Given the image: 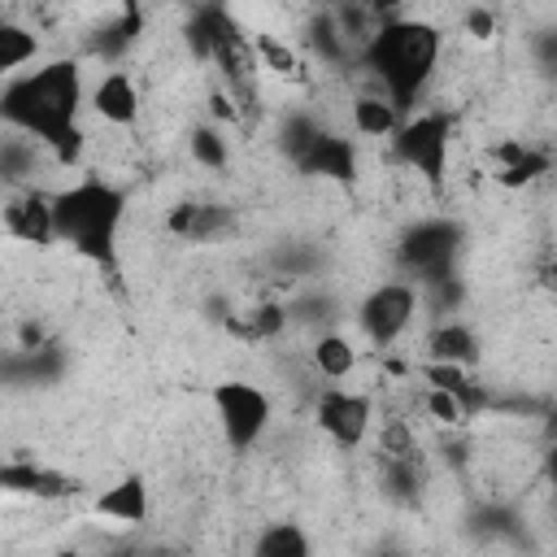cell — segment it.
<instances>
[{"instance_id": "5bb4252c", "label": "cell", "mask_w": 557, "mask_h": 557, "mask_svg": "<svg viewBox=\"0 0 557 557\" xmlns=\"http://www.w3.org/2000/svg\"><path fill=\"white\" fill-rule=\"evenodd\" d=\"M540 174H548V157L544 152H535V148H527L518 139H505V144L492 148V178L500 187H527Z\"/></svg>"}, {"instance_id": "5b68a950", "label": "cell", "mask_w": 557, "mask_h": 557, "mask_svg": "<svg viewBox=\"0 0 557 557\" xmlns=\"http://www.w3.org/2000/svg\"><path fill=\"white\" fill-rule=\"evenodd\" d=\"M209 400H213V418H218V431L231 453H252L261 444V435L270 431L274 400L252 379H222V383H213Z\"/></svg>"}, {"instance_id": "6da1fadb", "label": "cell", "mask_w": 557, "mask_h": 557, "mask_svg": "<svg viewBox=\"0 0 557 557\" xmlns=\"http://www.w3.org/2000/svg\"><path fill=\"white\" fill-rule=\"evenodd\" d=\"M83 104H87V83L74 57H52L35 70L13 74L0 87V122L22 131L30 144L48 148L61 165L78 161L83 152V126H78Z\"/></svg>"}, {"instance_id": "7a4b0ae2", "label": "cell", "mask_w": 557, "mask_h": 557, "mask_svg": "<svg viewBox=\"0 0 557 557\" xmlns=\"http://www.w3.org/2000/svg\"><path fill=\"white\" fill-rule=\"evenodd\" d=\"M440 57H444V35L435 22L392 13L374 26V35L366 39L357 61L370 70L374 91H383L396 104V113L409 117V109L418 104V96L435 78Z\"/></svg>"}, {"instance_id": "ac0fdd59", "label": "cell", "mask_w": 557, "mask_h": 557, "mask_svg": "<svg viewBox=\"0 0 557 557\" xmlns=\"http://www.w3.org/2000/svg\"><path fill=\"white\" fill-rule=\"evenodd\" d=\"M252 557H313V540L300 522L292 518H278V522H265L252 540Z\"/></svg>"}, {"instance_id": "9c48e42d", "label": "cell", "mask_w": 557, "mask_h": 557, "mask_svg": "<svg viewBox=\"0 0 557 557\" xmlns=\"http://www.w3.org/2000/svg\"><path fill=\"white\" fill-rule=\"evenodd\" d=\"M0 226L22 244H52V191H17L0 209Z\"/></svg>"}, {"instance_id": "d6986e66", "label": "cell", "mask_w": 557, "mask_h": 557, "mask_svg": "<svg viewBox=\"0 0 557 557\" xmlns=\"http://www.w3.org/2000/svg\"><path fill=\"white\" fill-rule=\"evenodd\" d=\"M309 361H313V370H318L326 383H339V379H348V374L357 370V344H352L348 335H339V331H326V335L313 339Z\"/></svg>"}, {"instance_id": "d4e9b609", "label": "cell", "mask_w": 557, "mask_h": 557, "mask_svg": "<svg viewBox=\"0 0 557 557\" xmlns=\"http://www.w3.org/2000/svg\"><path fill=\"white\" fill-rule=\"evenodd\" d=\"M466 35L492 39V35H496V13H492V9H466Z\"/></svg>"}, {"instance_id": "8992f818", "label": "cell", "mask_w": 557, "mask_h": 557, "mask_svg": "<svg viewBox=\"0 0 557 557\" xmlns=\"http://www.w3.org/2000/svg\"><path fill=\"white\" fill-rule=\"evenodd\" d=\"M457 248H461V231L448 222V218H426L418 222L405 239H400V265L435 287V283H448L453 278V261H457Z\"/></svg>"}, {"instance_id": "7c38bea8", "label": "cell", "mask_w": 557, "mask_h": 557, "mask_svg": "<svg viewBox=\"0 0 557 557\" xmlns=\"http://www.w3.org/2000/svg\"><path fill=\"white\" fill-rule=\"evenodd\" d=\"M148 505H152V496H148V479H144V474H122L117 483H109V487L91 500V509H96L100 518L117 522V527H139V522L148 518Z\"/></svg>"}, {"instance_id": "277c9868", "label": "cell", "mask_w": 557, "mask_h": 557, "mask_svg": "<svg viewBox=\"0 0 557 557\" xmlns=\"http://www.w3.org/2000/svg\"><path fill=\"white\" fill-rule=\"evenodd\" d=\"M448 152H453V113L444 109H426V113H409L400 117L396 135H392V157L418 174L426 187H444L448 174Z\"/></svg>"}, {"instance_id": "9a60e30c", "label": "cell", "mask_w": 557, "mask_h": 557, "mask_svg": "<svg viewBox=\"0 0 557 557\" xmlns=\"http://www.w3.org/2000/svg\"><path fill=\"white\" fill-rule=\"evenodd\" d=\"M426 361H444V366H461L470 370L479 361V339L466 322H440L426 331V344H422Z\"/></svg>"}, {"instance_id": "484cf974", "label": "cell", "mask_w": 557, "mask_h": 557, "mask_svg": "<svg viewBox=\"0 0 557 557\" xmlns=\"http://www.w3.org/2000/svg\"><path fill=\"white\" fill-rule=\"evenodd\" d=\"M48 557H87V553H78V548H57V553H48Z\"/></svg>"}, {"instance_id": "8fae6325", "label": "cell", "mask_w": 557, "mask_h": 557, "mask_svg": "<svg viewBox=\"0 0 557 557\" xmlns=\"http://www.w3.org/2000/svg\"><path fill=\"white\" fill-rule=\"evenodd\" d=\"M0 492L30 496V500H65L78 492V479L52 466H39V461H9L0 466Z\"/></svg>"}, {"instance_id": "ba28073f", "label": "cell", "mask_w": 557, "mask_h": 557, "mask_svg": "<svg viewBox=\"0 0 557 557\" xmlns=\"http://www.w3.org/2000/svg\"><path fill=\"white\" fill-rule=\"evenodd\" d=\"M418 313V287L413 283H379L357 305V326L374 348H392Z\"/></svg>"}, {"instance_id": "52a82bcc", "label": "cell", "mask_w": 557, "mask_h": 557, "mask_svg": "<svg viewBox=\"0 0 557 557\" xmlns=\"http://www.w3.org/2000/svg\"><path fill=\"white\" fill-rule=\"evenodd\" d=\"M313 422L335 448H361L374 426V396L357 387H322L313 400Z\"/></svg>"}, {"instance_id": "e0dca14e", "label": "cell", "mask_w": 557, "mask_h": 557, "mask_svg": "<svg viewBox=\"0 0 557 557\" xmlns=\"http://www.w3.org/2000/svg\"><path fill=\"white\" fill-rule=\"evenodd\" d=\"M305 174H322V178H352L357 174V152H352V144L348 139H339V135H318L313 139V148L296 161Z\"/></svg>"}, {"instance_id": "cb8c5ba5", "label": "cell", "mask_w": 557, "mask_h": 557, "mask_svg": "<svg viewBox=\"0 0 557 557\" xmlns=\"http://www.w3.org/2000/svg\"><path fill=\"white\" fill-rule=\"evenodd\" d=\"M422 409H426V418L440 422V426H461V422L470 418V409H466L461 396H453V392H435V387L422 392Z\"/></svg>"}, {"instance_id": "603a6c76", "label": "cell", "mask_w": 557, "mask_h": 557, "mask_svg": "<svg viewBox=\"0 0 557 557\" xmlns=\"http://www.w3.org/2000/svg\"><path fill=\"white\" fill-rule=\"evenodd\" d=\"M252 57H257V70H270V74H283V78L300 70V57L274 35H252Z\"/></svg>"}, {"instance_id": "2e32d148", "label": "cell", "mask_w": 557, "mask_h": 557, "mask_svg": "<svg viewBox=\"0 0 557 557\" xmlns=\"http://www.w3.org/2000/svg\"><path fill=\"white\" fill-rule=\"evenodd\" d=\"M348 122L366 139H392L396 126H400V113H396V104L383 91H357L348 100Z\"/></svg>"}, {"instance_id": "44dd1931", "label": "cell", "mask_w": 557, "mask_h": 557, "mask_svg": "<svg viewBox=\"0 0 557 557\" xmlns=\"http://www.w3.org/2000/svg\"><path fill=\"white\" fill-rule=\"evenodd\" d=\"M283 309L278 305H252V309H235V313H226V331L235 335V339H244V344H265V339H274L278 331H283Z\"/></svg>"}, {"instance_id": "30bf717a", "label": "cell", "mask_w": 557, "mask_h": 557, "mask_svg": "<svg viewBox=\"0 0 557 557\" xmlns=\"http://www.w3.org/2000/svg\"><path fill=\"white\" fill-rule=\"evenodd\" d=\"M87 104H91V113H96L100 122H109V126H131V122L139 117V109H144V96H139V83H135L126 70H104V74L91 83Z\"/></svg>"}, {"instance_id": "ffe728a7", "label": "cell", "mask_w": 557, "mask_h": 557, "mask_svg": "<svg viewBox=\"0 0 557 557\" xmlns=\"http://www.w3.org/2000/svg\"><path fill=\"white\" fill-rule=\"evenodd\" d=\"M35 57H39V35H35L26 22L0 17V78L22 74Z\"/></svg>"}, {"instance_id": "3957f363", "label": "cell", "mask_w": 557, "mask_h": 557, "mask_svg": "<svg viewBox=\"0 0 557 557\" xmlns=\"http://www.w3.org/2000/svg\"><path fill=\"white\" fill-rule=\"evenodd\" d=\"M122 222H126V191L100 174H83L78 183L52 191V235L96 265L113 270Z\"/></svg>"}, {"instance_id": "7402d4cb", "label": "cell", "mask_w": 557, "mask_h": 557, "mask_svg": "<svg viewBox=\"0 0 557 557\" xmlns=\"http://www.w3.org/2000/svg\"><path fill=\"white\" fill-rule=\"evenodd\" d=\"M187 148H191V161H196L200 170H209V174L226 170V161H231V152H226V139H222L213 126H196V131L187 135Z\"/></svg>"}, {"instance_id": "4fadbf2b", "label": "cell", "mask_w": 557, "mask_h": 557, "mask_svg": "<svg viewBox=\"0 0 557 557\" xmlns=\"http://www.w3.org/2000/svg\"><path fill=\"white\" fill-rule=\"evenodd\" d=\"M231 222H235V213L213 200H183L170 209V231L183 239H218L231 231Z\"/></svg>"}]
</instances>
